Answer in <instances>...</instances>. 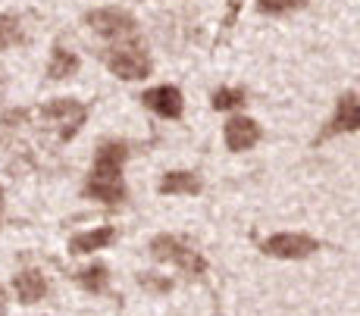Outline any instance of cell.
<instances>
[{
	"label": "cell",
	"mask_w": 360,
	"mask_h": 316,
	"mask_svg": "<svg viewBox=\"0 0 360 316\" xmlns=\"http://www.w3.org/2000/svg\"><path fill=\"white\" fill-rule=\"evenodd\" d=\"M241 104H245V91H238V88H219V91L213 94V107L217 110H232Z\"/></svg>",
	"instance_id": "obj_16"
},
{
	"label": "cell",
	"mask_w": 360,
	"mask_h": 316,
	"mask_svg": "<svg viewBox=\"0 0 360 316\" xmlns=\"http://www.w3.org/2000/svg\"><path fill=\"white\" fill-rule=\"evenodd\" d=\"M0 316H6V291L0 288Z\"/></svg>",
	"instance_id": "obj_19"
},
{
	"label": "cell",
	"mask_w": 360,
	"mask_h": 316,
	"mask_svg": "<svg viewBox=\"0 0 360 316\" xmlns=\"http://www.w3.org/2000/svg\"><path fill=\"white\" fill-rule=\"evenodd\" d=\"M79 285L85 288V291H103V288H107V282H110V276H107V266L103 263H94V266H85V270L79 272Z\"/></svg>",
	"instance_id": "obj_14"
},
{
	"label": "cell",
	"mask_w": 360,
	"mask_h": 316,
	"mask_svg": "<svg viewBox=\"0 0 360 316\" xmlns=\"http://www.w3.org/2000/svg\"><path fill=\"white\" fill-rule=\"evenodd\" d=\"M75 70H79V57L66 47H53V57H51V66H47V75L51 79H69Z\"/></svg>",
	"instance_id": "obj_13"
},
{
	"label": "cell",
	"mask_w": 360,
	"mask_h": 316,
	"mask_svg": "<svg viewBox=\"0 0 360 316\" xmlns=\"http://www.w3.org/2000/svg\"><path fill=\"white\" fill-rule=\"evenodd\" d=\"M141 100L148 110H154L157 116H166V119H179L182 116V91L172 85L150 88V91L141 94Z\"/></svg>",
	"instance_id": "obj_8"
},
{
	"label": "cell",
	"mask_w": 360,
	"mask_h": 316,
	"mask_svg": "<svg viewBox=\"0 0 360 316\" xmlns=\"http://www.w3.org/2000/svg\"><path fill=\"white\" fill-rule=\"evenodd\" d=\"M19 38H22V25H19V19L16 16H0V51L13 47Z\"/></svg>",
	"instance_id": "obj_15"
},
{
	"label": "cell",
	"mask_w": 360,
	"mask_h": 316,
	"mask_svg": "<svg viewBox=\"0 0 360 316\" xmlns=\"http://www.w3.org/2000/svg\"><path fill=\"white\" fill-rule=\"evenodd\" d=\"M141 288H148V291H169V282L166 279H157V276H141Z\"/></svg>",
	"instance_id": "obj_18"
},
{
	"label": "cell",
	"mask_w": 360,
	"mask_h": 316,
	"mask_svg": "<svg viewBox=\"0 0 360 316\" xmlns=\"http://www.w3.org/2000/svg\"><path fill=\"white\" fill-rule=\"evenodd\" d=\"M85 22L91 25L98 35H103V38H131L138 32L135 19H131L126 10H116V6H107V10H91L85 16Z\"/></svg>",
	"instance_id": "obj_4"
},
{
	"label": "cell",
	"mask_w": 360,
	"mask_h": 316,
	"mask_svg": "<svg viewBox=\"0 0 360 316\" xmlns=\"http://www.w3.org/2000/svg\"><path fill=\"white\" fill-rule=\"evenodd\" d=\"M357 129H360V98L357 94H342L335 116H332V122L326 126V132L320 135V141H326L338 132H357Z\"/></svg>",
	"instance_id": "obj_7"
},
{
	"label": "cell",
	"mask_w": 360,
	"mask_h": 316,
	"mask_svg": "<svg viewBox=\"0 0 360 316\" xmlns=\"http://www.w3.org/2000/svg\"><path fill=\"white\" fill-rule=\"evenodd\" d=\"M314 251H320V244L307 235H295V232H282V235H273L263 242V254L279 260H304Z\"/></svg>",
	"instance_id": "obj_5"
},
{
	"label": "cell",
	"mask_w": 360,
	"mask_h": 316,
	"mask_svg": "<svg viewBox=\"0 0 360 316\" xmlns=\"http://www.w3.org/2000/svg\"><path fill=\"white\" fill-rule=\"evenodd\" d=\"M4 88H6V81H4V72H0V100H4Z\"/></svg>",
	"instance_id": "obj_20"
},
{
	"label": "cell",
	"mask_w": 360,
	"mask_h": 316,
	"mask_svg": "<svg viewBox=\"0 0 360 316\" xmlns=\"http://www.w3.org/2000/svg\"><path fill=\"white\" fill-rule=\"evenodd\" d=\"M307 0H257V10L260 13H292L301 10Z\"/></svg>",
	"instance_id": "obj_17"
},
{
	"label": "cell",
	"mask_w": 360,
	"mask_h": 316,
	"mask_svg": "<svg viewBox=\"0 0 360 316\" xmlns=\"http://www.w3.org/2000/svg\"><path fill=\"white\" fill-rule=\"evenodd\" d=\"M38 119L57 141H69L82 126H85L88 107L79 104V100H72V98H60V100H51V104L41 107Z\"/></svg>",
	"instance_id": "obj_2"
},
{
	"label": "cell",
	"mask_w": 360,
	"mask_h": 316,
	"mask_svg": "<svg viewBox=\"0 0 360 316\" xmlns=\"http://www.w3.org/2000/svg\"><path fill=\"white\" fill-rule=\"evenodd\" d=\"M16 294L22 304H34V301L44 294V276L34 270H25L16 276Z\"/></svg>",
	"instance_id": "obj_11"
},
{
	"label": "cell",
	"mask_w": 360,
	"mask_h": 316,
	"mask_svg": "<svg viewBox=\"0 0 360 316\" xmlns=\"http://www.w3.org/2000/svg\"><path fill=\"white\" fill-rule=\"evenodd\" d=\"M257 141H260V126L254 119L235 116V119L226 122V144H229V150H235V154L251 150Z\"/></svg>",
	"instance_id": "obj_9"
},
{
	"label": "cell",
	"mask_w": 360,
	"mask_h": 316,
	"mask_svg": "<svg viewBox=\"0 0 360 316\" xmlns=\"http://www.w3.org/2000/svg\"><path fill=\"white\" fill-rule=\"evenodd\" d=\"M150 251H154L157 260H163V263H176L179 270H185L188 276H204V270H207L204 257L176 235H157L154 242H150Z\"/></svg>",
	"instance_id": "obj_3"
},
{
	"label": "cell",
	"mask_w": 360,
	"mask_h": 316,
	"mask_svg": "<svg viewBox=\"0 0 360 316\" xmlns=\"http://www.w3.org/2000/svg\"><path fill=\"white\" fill-rule=\"evenodd\" d=\"M0 207H4V191H0Z\"/></svg>",
	"instance_id": "obj_21"
},
{
	"label": "cell",
	"mask_w": 360,
	"mask_h": 316,
	"mask_svg": "<svg viewBox=\"0 0 360 316\" xmlns=\"http://www.w3.org/2000/svg\"><path fill=\"white\" fill-rule=\"evenodd\" d=\"M107 66H110V72L120 75V79H126V81L148 79V72H150L148 57L138 53V51H110L107 53Z\"/></svg>",
	"instance_id": "obj_6"
},
{
	"label": "cell",
	"mask_w": 360,
	"mask_h": 316,
	"mask_svg": "<svg viewBox=\"0 0 360 316\" xmlns=\"http://www.w3.org/2000/svg\"><path fill=\"white\" fill-rule=\"evenodd\" d=\"M116 238V232L110 229V225H103V229H94V232H82V235H75L72 242H69V251L72 254H88V251H101V247H107L110 242Z\"/></svg>",
	"instance_id": "obj_10"
},
{
	"label": "cell",
	"mask_w": 360,
	"mask_h": 316,
	"mask_svg": "<svg viewBox=\"0 0 360 316\" xmlns=\"http://www.w3.org/2000/svg\"><path fill=\"white\" fill-rule=\"evenodd\" d=\"M126 154H129L126 144H120V141H110L98 150L91 178L85 185V191L94 201H103V204L126 201V185H122V160H126Z\"/></svg>",
	"instance_id": "obj_1"
},
{
	"label": "cell",
	"mask_w": 360,
	"mask_h": 316,
	"mask_svg": "<svg viewBox=\"0 0 360 316\" xmlns=\"http://www.w3.org/2000/svg\"><path fill=\"white\" fill-rule=\"evenodd\" d=\"M163 195H198L200 191V178L195 173H169L160 182Z\"/></svg>",
	"instance_id": "obj_12"
}]
</instances>
